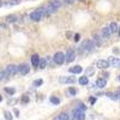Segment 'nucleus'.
<instances>
[{"mask_svg":"<svg viewBox=\"0 0 120 120\" xmlns=\"http://www.w3.org/2000/svg\"><path fill=\"white\" fill-rule=\"evenodd\" d=\"M95 47H96V46H95L94 41H91V40H88V41H84V42L82 43V46L79 47V51L84 52V53H90V52L94 51Z\"/></svg>","mask_w":120,"mask_h":120,"instance_id":"obj_1","label":"nucleus"},{"mask_svg":"<svg viewBox=\"0 0 120 120\" xmlns=\"http://www.w3.org/2000/svg\"><path fill=\"white\" fill-rule=\"evenodd\" d=\"M3 72L6 75V77H7V76H13V75H16V73L18 72V68H17L16 65L10 64V65L5 66V68H4V71H3Z\"/></svg>","mask_w":120,"mask_h":120,"instance_id":"obj_2","label":"nucleus"},{"mask_svg":"<svg viewBox=\"0 0 120 120\" xmlns=\"http://www.w3.org/2000/svg\"><path fill=\"white\" fill-rule=\"evenodd\" d=\"M53 59H54V63H55V64L63 65V64L65 63V54L61 53V52H58V53H55V55H54Z\"/></svg>","mask_w":120,"mask_h":120,"instance_id":"obj_3","label":"nucleus"},{"mask_svg":"<svg viewBox=\"0 0 120 120\" xmlns=\"http://www.w3.org/2000/svg\"><path fill=\"white\" fill-rule=\"evenodd\" d=\"M42 13L38 11V10H35V11H33L31 13H30V19H33V21H35V22H38L40 19L42 18Z\"/></svg>","mask_w":120,"mask_h":120,"instance_id":"obj_4","label":"nucleus"},{"mask_svg":"<svg viewBox=\"0 0 120 120\" xmlns=\"http://www.w3.org/2000/svg\"><path fill=\"white\" fill-rule=\"evenodd\" d=\"M60 83H65V84H72V83H76V81L77 79L75 78V77H65V76H63V77H60Z\"/></svg>","mask_w":120,"mask_h":120,"instance_id":"obj_5","label":"nucleus"},{"mask_svg":"<svg viewBox=\"0 0 120 120\" xmlns=\"http://www.w3.org/2000/svg\"><path fill=\"white\" fill-rule=\"evenodd\" d=\"M84 119H85L84 112L75 109V111H73V120H84Z\"/></svg>","mask_w":120,"mask_h":120,"instance_id":"obj_6","label":"nucleus"},{"mask_svg":"<svg viewBox=\"0 0 120 120\" xmlns=\"http://www.w3.org/2000/svg\"><path fill=\"white\" fill-rule=\"evenodd\" d=\"M76 59V53L73 51H67L66 55H65V61L66 63H72Z\"/></svg>","mask_w":120,"mask_h":120,"instance_id":"obj_7","label":"nucleus"},{"mask_svg":"<svg viewBox=\"0 0 120 120\" xmlns=\"http://www.w3.org/2000/svg\"><path fill=\"white\" fill-rule=\"evenodd\" d=\"M96 67L97 68H107V67H109L108 60H103V59L97 60V61H96Z\"/></svg>","mask_w":120,"mask_h":120,"instance_id":"obj_8","label":"nucleus"},{"mask_svg":"<svg viewBox=\"0 0 120 120\" xmlns=\"http://www.w3.org/2000/svg\"><path fill=\"white\" fill-rule=\"evenodd\" d=\"M17 68H18V71H19V73L21 75H26V73H29V66L26 65V64H22V65H19V66H17Z\"/></svg>","mask_w":120,"mask_h":120,"instance_id":"obj_9","label":"nucleus"},{"mask_svg":"<svg viewBox=\"0 0 120 120\" xmlns=\"http://www.w3.org/2000/svg\"><path fill=\"white\" fill-rule=\"evenodd\" d=\"M95 84H96L97 88H101V89H102V88H105V86L107 85V79H105V78H98Z\"/></svg>","mask_w":120,"mask_h":120,"instance_id":"obj_10","label":"nucleus"},{"mask_svg":"<svg viewBox=\"0 0 120 120\" xmlns=\"http://www.w3.org/2000/svg\"><path fill=\"white\" fill-rule=\"evenodd\" d=\"M68 71L71 72V73H81V72L83 71V68H82V66L77 65V66H72V67H70Z\"/></svg>","mask_w":120,"mask_h":120,"instance_id":"obj_11","label":"nucleus"},{"mask_svg":"<svg viewBox=\"0 0 120 120\" xmlns=\"http://www.w3.org/2000/svg\"><path fill=\"white\" fill-rule=\"evenodd\" d=\"M111 35H112V33H111V30H109L108 26H106V28L102 29V37L103 38H108Z\"/></svg>","mask_w":120,"mask_h":120,"instance_id":"obj_12","label":"nucleus"},{"mask_svg":"<svg viewBox=\"0 0 120 120\" xmlns=\"http://www.w3.org/2000/svg\"><path fill=\"white\" fill-rule=\"evenodd\" d=\"M38 61H40V56L37 54H34L31 56V64H33V66L34 67H37L38 66Z\"/></svg>","mask_w":120,"mask_h":120,"instance_id":"obj_13","label":"nucleus"},{"mask_svg":"<svg viewBox=\"0 0 120 120\" xmlns=\"http://www.w3.org/2000/svg\"><path fill=\"white\" fill-rule=\"evenodd\" d=\"M109 30H111V33L113 34V33H115V31H118V29H119V26H118V24L115 23V22H112L111 24H109Z\"/></svg>","mask_w":120,"mask_h":120,"instance_id":"obj_14","label":"nucleus"},{"mask_svg":"<svg viewBox=\"0 0 120 120\" xmlns=\"http://www.w3.org/2000/svg\"><path fill=\"white\" fill-rule=\"evenodd\" d=\"M54 120H68V115L67 113H60L58 116L54 118Z\"/></svg>","mask_w":120,"mask_h":120,"instance_id":"obj_15","label":"nucleus"},{"mask_svg":"<svg viewBox=\"0 0 120 120\" xmlns=\"http://www.w3.org/2000/svg\"><path fill=\"white\" fill-rule=\"evenodd\" d=\"M17 21V17L15 15H10V16H6V22L7 23H15Z\"/></svg>","mask_w":120,"mask_h":120,"instance_id":"obj_16","label":"nucleus"},{"mask_svg":"<svg viewBox=\"0 0 120 120\" xmlns=\"http://www.w3.org/2000/svg\"><path fill=\"white\" fill-rule=\"evenodd\" d=\"M108 63H109V65H113V66H115V65H118V64L120 63V60H119L118 58H109Z\"/></svg>","mask_w":120,"mask_h":120,"instance_id":"obj_17","label":"nucleus"},{"mask_svg":"<svg viewBox=\"0 0 120 120\" xmlns=\"http://www.w3.org/2000/svg\"><path fill=\"white\" fill-rule=\"evenodd\" d=\"M46 65H47V59H40V61H38V67L41 68V70H43V68L46 67Z\"/></svg>","mask_w":120,"mask_h":120,"instance_id":"obj_18","label":"nucleus"},{"mask_svg":"<svg viewBox=\"0 0 120 120\" xmlns=\"http://www.w3.org/2000/svg\"><path fill=\"white\" fill-rule=\"evenodd\" d=\"M79 84H81V85H86L88 83H89V79H88V77H81V78H79Z\"/></svg>","mask_w":120,"mask_h":120,"instance_id":"obj_19","label":"nucleus"},{"mask_svg":"<svg viewBox=\"0 0 120 120\" xmlns=\"http://www.w3.org/2000/svg\"><path fill=\"white\" fill-rule=\"evenodd\" d=\"M42 83H43V81H42V79H36V81H34V82H33V86L37 88V86H40V85H41Z\"/></svg>","mask_w":120,"mask_h":120,"instance_id":"obj_20","label":"nucleus"},{"mask_svg":"<svg viewBox=\"0 0 120 120\" xmlns=\"http://www.w3.org/2000/svg\"><path fill=\"white\" fill-rule=\"evenodd\" d=\"M49 100H51V102H52L53 105H59V103H60V100H59L58 97H55V96H52Z\"/></svg>","mask_w":120,"mask_h":120,"instance_id":"obj_21","label":"nucleus"},{"mask_svg":"<svg viewBox=\"0 0 120 120\" xmlns=\"http://www.w3.org/2000/svg\"><path fill=\"white\" fill-rule=\"evenodd\" d=\"M85 108H86V107H85L83 103H78L76 109H77V111H82V112H84V111H85Z\"/></svg>","mask_w":120,"mask_h":120,"instance_id":"obj_22","label":"nucleus"},{"mask_svg":"<svg viewBox=\"0 0 120 120\" xmlns=\"http://www.w3.org/2000/svg\"><path fill=\"white\" fill-rule=\"evenodd\" d=\"M5 91H6L7 94H10V95H13V94L16 93V90H15L13 88H5Z\"/></svg>","mask_w":120,"mask_h":120,"instance_id":"obj_23","label":"nucleus"},{"mask_svg":"<svg viewBox=\"0 0 120 120\" xmlns=\"http://www.w3.org/2000/svg\"><path fill=\"white\" fill-rule=\"evenodd\" d=\"M4 114H5V119L6 120H12V114L10 112H5Z\"/></svg>","mask_w":120,"mask_h":120,"instance_id":"obj_24","label":"nucleus"},{"mask_svg":"<svg viewBox=\"0 0 120 120\" xmlns=\"http://www.w3.org/2000/svg\"><path fill=\"white\" fill-rule=\"evenodd\" d=\"M5 77H6V75H5L4 72H0V81H3Z\"/></svg>","mask_w":120,"mask_h":120,"instance_id":"obj_25","label":"nucleus"},{"mask_svg":"<svg viewBox=\"0 0 120 120\" xmlns=\"http://www.w3.org/2000/svg\"><path fill=\"white\" fill-rule=\"evenodd\" d=\"M28 101H29V98H28V96H25V95H24V97H23V102L25 103V102H28Z\"/></svg>","mask_w":120,"mask_h":120,"instance_id":"obj_26","label":"nucleus"},{"mask_svg":"<svg viewBox=\"0 0 120 120\" xmlns=\"http://www.w3.org/2000/svg\"><path fill=\"white\" fill-rule=\"evenodd\" d=\"M13 112H15L16 116H19V112H18V109H13Z\"/></svg>","mask_w":120,"mask_h":120,"instance_id":"obj_27","label":"nucleus"},{"mask_svg":"<svg viewBox=\"0 0 120 120\" xmlns=\"http://www.w3.org/2000/svg\"><path fill=\"white\" fill-rule=\"evenodd\" d=\"M78 40H79V34H76L75 35V41H78Z\"/></svg>","mask_w":120,"mask_h":120,"instance_id":"obj_28","label":"nucleus"},{"mask_svg":"<svg viewBox=\"0 0 120 120\" xmlns=\"http://www.w3.org/2000/svg\"><path fill=\"white\" fill-rule=\"evenodd\" d=\"M115 95H116V100H120V91L115 93Z\"/></svg>","mask_w":120,"mask_h":120,"instance_id":"obj_29","label":"nucleus"},{"mask_svg":"<svg viewBox=\"0 0 120 120\" xmlns=\"http://www.w3.org/2000/svg\"><path fill=\"white\" fill-rule=\"evenodd\" d=\"M70 93H71L72 95H75V94H76V90H75V89H70Z\"/></svg>","mask_w":120,"mask_h":120,"instance_id":"obj_30","label":"nucleus"},{"mask_svg":"<svg viewBox=\"0 0 120 120\" xmlns=\"http://www.w3.org/2000/svg\"><path fill=\"white\" fill-rule=\"evenodd\" d=\"M65 1H66V3H72L73 0H65Z\"/></svg>","mask_w":120,"mask_h":120,"instance_id":"obj_31","label":"nucleus"},{"mask_svg":"<svg viewBox=\"0 0 120 120\" xmlns=\"http://www.w3.org/2000/svg\"><path fill=\"white\" fill-rule=\"evenodd\" d=\"M3 101V97H1V95H0V102H1Z\"/></svg>","mask_w":120,"mask_h":120,"instance_id":"obj_32","label":"nucleus"},{"mask_svg":"<svg viewBox=\"0 0 120 120\" xmlns=\"http://www.w3.org/2000/svg\"><path fill=\"white\" fill-rule=\"evenodd\" d=\"M3 5V1H1V0H0V6H1Z\"/></svg>","mask_w":120,"mask_h":120,"instance_id":"obj_33","label":"nucleus"},{"mask_svg":"<svg viewBox=\"0 0 120 120\" xmlns=\"http://www.w3.org/2000/svg\"><path fill=\"white\" fill-rule=\"evenodd\" d=\"M118 31H119V35H120V28H119V29H118Z\"/></svg>","mask_w":120,"mask_h":120,"instance_id":"obj_34","label":"nucleus"},{"mask_svg":"<svg viewBox=\"0 0 120 120\" xmlns=\"http://www.w3.org/2000/svg\"><path fill=\"white\" fill-rule=\"evenodd\" d=\"M118 79H119V81H120V76H119V77H118Z\"/></svg>","mask_w":120,"mask_h":120,"instance_id":"obj_35","label":"nucleus"},{"mask_svg":"<svg viewBox=\"0 0 120 120\" xmlns=\"http://www.w3.org/2000/svg\"><path fill=\"white\" fill-rule=\"evenodd\" d=\"M73 1H75V0H73Z\"/></svg>","mask_w":120,"mask_h":120,"instance_id":"obj_36","label":"nucleus"},{"mask_svg":"<svg viewBox=\"0 0 120 120\" xmlns=\"http://www.w3.org/2000/svg\"><path fill=\"white\" fill-rule=\"evenodd\" d=\"M119 64H120V63H119Z\"/></svg>","mask_w":120,"mask_h":120,"instance_id":"obj_37","label":"nucleus"}]
</instances>
